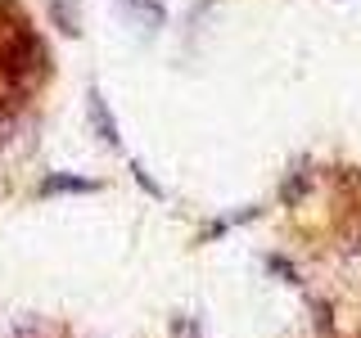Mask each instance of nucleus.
<instances>
[{
	"label": "nucleus",
	"instance_id": "f257e3e1",
	"mask_svg": "<svg viewBox=\"0 0 361 338\" xmlns=\"http://www.w3.org/2000/svg\"><path fill=\"white\" fill-rule=\"evenodd\" d=\"M41 63H45V50H41V41L27 32V23H23L14 37L0 45V68H5L9 82H27V73L41 68Z\"/></svg>",
	"mask_w": 361,
	"mask_h": 338
},
{
	"label": "nucleus",
	"instance_id": "f03ea898",
	"mask_svg": "<svg viewBox=\"0 0 361 338\" xmlns=\"http://www.w3.org/2000/svg\"><path fill=\"white\" fill-rule=\"evenodd\" d=\"M86 108H90V127H95V135L109 144V149H118V144H122V135H118V122H113L109 99L99 95V86H90V90H86Z\"/></svg>",
	"mask_w": 361,
	"mask_h": 338
},
{
	"label": "nucleus",
	"instance_id": "7ed1b4c3",
	"mask_svg": "<svg viewBox=\"0 0 361 338\" xmlns=\"http://www.w3.org/2000/svg\"><path fill=\"white\" fill-rule=\"evenodd\" d=\"M95 180H82V176H45L41 180V194H95Z\"/></svg>",
	"mask_w": 361,
	"mask_h": 338
},
{
	"label": "nucleus",
	"instance_id": "20e7f679",
	"mask_svg": "<svg viewBox=\"0 0 361 338\" xmlns=\"http://www.w3.org/2000/svg\"><path fill=\"white\" fill-rule=\"evenodd\" d=\"M50 14H54V23H59L68 37H77V32H82V23H77V5H73V0H50Z\"/></svg>",
	"mask_w": 361,
	"mask_h": 338
},
{
	"label": "nucleus",
	"instance_id": "39448f33",
	"mask_svg": "<svg viewBox=\"0 0 361 338\" xmlns=\"http://www.w3.org/2000/svg\"><path fill=\"white\" fill-rule=\"evenodd\" d=\"M307 185H312V163H298V167H293V180L285 176V199H289V203H298Z\"/></svg>",
	"mask_w": 361,
	"mask_h": 338
},
{
	"label": "nucleus",
	"instance_id": "423d86ee",
	"mask_svg": "<svg viewBox=\"0 0 361 338\" xmlns=\"http://www.w3.org/2000/svg\"><path fill=\"white\" fill-rule=\"evenodd\" d=\"M172 338H203V325L195 315H176L172 320Z\"/></svg>",
	"mask_w": 361,
	"mask_h": 338
},
{
	"label": "nucleus",
	"instance_id": "0eeeda50",
	"mask_svg": "<svg viewBox=\"0 0 361 338\" xmlns=\"http://www.w3.org/2000/svg\"><path fill=\"white\" fill-rule=\"evenodd\" d=\"M122 5H127L131 14L149 18V23H163V5H154V0H122Z\"/></svg>",
	"mask_w": 361,
	"mask_h": 338
},
{
	"label": "nucleus",
	"instance_id": "6e6552de",
	"mask_svg": "<svg viewBox=\"0 0 361 338\" xmlns=\"http://www.w3.org/2000/svg\"><path fill=\"white\" fill-rule=\"evenodd\" d=\"M267 266H271V270H276V275H285V280H289V284H298V270H293V266L285 262V257H267Z\"/></svg>",
	"mask_w": 361,
	"mask_h": 338
},
{
	"label": "nucleus",
	"instance_id": "1a4fd4ad",
	"mask_svg": "<svg viewBox=\"0 0 361 338\" xmlns=\"http://www.w3.org/2000/svg\"><path fill=\"white\" fill-rule=\"evenodd\" d=\"M131 172H135V180H140V185H145V189H149V194H154V199H163V185H154V176H149V172H145V167H140V163H135V167H131Z\"/></svg>",
	"mask_w": 361,
	"mask_h": 338
}]
</instances>
